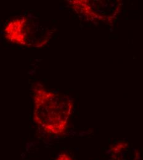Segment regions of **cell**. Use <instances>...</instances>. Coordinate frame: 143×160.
Segmentation results:
<instances>
[{
    "label": "cell",
    "mask_w": 143,
    "mask_h": 160,
    "mask_svg": "<svg viewBox=\"0 0 143 160\" xmlns=\"http://www.w3.org/2000/svg\"><path fill=\"white\" fill-rule=\"evenodd\" d=\"M35 121L45 131L62 133L67 125L72 103L67 98L44 89L35 92Z\"/></svg>",
    "instance_id": "obj_1"
},
{
    "label": "cell",
    "mask_w": 143,
    "mask_h": 160,
    "mask_svg": "<svg viewBox=\"0 0 143 160\" xmlns=\"http://www.w3.org/2000/svg\"><path fill=\"white\" fill-rule=\"evenodd\" d=\"M33 25L27 18L22 17L11 21L5 28L6 38L20 44H32L35 32L32 31Z\"/></svg>",
    "instance_id": "obj_2"
}]
</instances>
